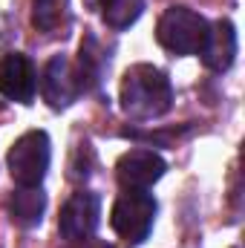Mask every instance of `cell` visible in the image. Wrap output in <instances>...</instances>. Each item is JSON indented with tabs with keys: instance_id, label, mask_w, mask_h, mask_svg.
Segmentation results:
<instances>
[{
	"instance_id": "cell-7",
	"label": "cell",
	"mask_w": 245,
	"mask_h": 248,
	"mask_svg": "<svg viewBox=\"0 0 245 248\" xmlns=\"http://www.w3.org/2000/svg\"><path fill=\"white\" fill-rule=\"evenodd\" d=\"M165 170H168V165H165V159L159 153H153V150H130L116 165V179H119L122 187L147 190L165 176Z\"/></svg>"
},
{
	"instance_id": "cell-8",
	"label": "cell",
	"mask_w": 245,
	"mask_h": 248,
	"mask_svg": "<svg viewBox=\"0 0 245 248\" xmlns=\"http://www.w3.org/2000/svg\"><path fill=\"white\" fill-rule=\"evenodd\" d=\"M35 63L23 52H6L0 58V95L17 104H32L38 81H35Z\"/></svg>"
},
{
	"instance_id": "cell-5",
	"label": "cell",
	"mask_w": 245,
	"mask_h": 248,
	"mask_svg": "<svg viewBox=\"0 0 245 248\" xmlns=\"http://www.w3.org/2000/svg\"><path fill=\"white\" fill-rule=\"evenodd\" d=\"M101 222V199L92 190H78L72 193L61 208L58 217V231L66 243H81L95 234Z\"/></svg>"
},
{
	"instance_id": "cell-4",
	"label": "cell",
	"mask_w": 245,
	"mask_h": 248,
	"mask_svg": "<svg viewBox=\"0 0 245 248\" xmlns=\"http://www.w3.org/2000/svg\"><path fill=\"white\" fill-rule=\"evenodd\" d=\"M49 159H52L49 136L44 130H29L9 147L6 165H9L12 179L20 187H41L49 170Z\"/></svg>"
},
{
	"instance_id": "cell-12",
	"label": "cell",
	"mask_w": 245,
	"mask_h": 248,
	"mask_svg": "<svg viewBox=\"0 0 245 248\" xmlns=\"http://www.w3.org/2000/svg\"><path fill=\"white\" fill-rule=\"evenodd\" d=\"M66 15V0H35L32 3V20L44 32H55Z\"/></svg>"
},
{
	"instance_id": "cell-3",
	"label": "cell",
	"mask_w": 245,
	"mask_h": 248,
	"mask_svg": "<svg viewBox=\"0 0 245 248\" xmlns=\"http://www.w3.org/2000/svg\"><path fill=\"white\" fill-rule=\"evenodd\" d=\"M156 211H159V205H156L153 193L124 187V193H119V199L110 211V225L127 246H141L153 231Z\"/></svg>"
},
{
	"instance_id": "cell-11",
	"label": "cell",
	"mask_w": 245,
	"mask_h": 248,
	"mask_svg": "<svg viewBox=\"0 0 245 248\" xmlns=\"http://www.w3.org/2000/svg\"><path fill=\"white\" fill-rule=\"evenodd\" d=\"M144 12V0H101V17L110 29L133 26Z\"/></svg>"
},
{
	"instance_id": "cell-1",
	"label": "cell",
	"mask_w": 245,
	"mask_h": 248,
	"mask_svg": "<svg viewBox=\"0 0 245 248\" xmlns=\"http://www.w3.org/2000/svg\"><path fill=\"white\" fill-rule=\"evenodd\" d=\"M173 104V84L153 63H133L122 78V110L136 122L162 119Z\"/></svg>"
},
{
	"instance_id": "cell-9",
	"label": "cell",
	"mask_w": 245,
	"mask_h": 248,
	"mask_svg": "<svg viewBox=\"0 0 245 248\" xmlns=\"http://www.w3.org/2000/svg\"><path fill=\"white\" fill-rule=\"evenodd\" d=\"M202 63L214 72H225L231 69V63L237 58V29L231 20H216L208 32V44L199 52Z\"/></svg>"
},
{
	"instance_id": "cell-6",
	"label": "cell",
	"mask_w": 245,
	"mask_h": 248,
	"mask_svg": "<svg viewBox=\"0 0 245 248\" xmlns=\"http://www.w3.org/2000/svg\"><path fill=\"white\" fill-rule=\"evenodd\" d=\"M41 93L49 101V107H55V110L69 107L84 93L81 81H78V72H75V63H69L66 55H52L46 61L44 75H41Z\"/></svg>"
},
{
	"instance_id": "cell-2",
	"label": "cell",
	"mask_w": 245,
	"mask_h": 248,
	"mask_svg": "<svg viewBox=\"0 0 245 248\" xmlns=\"http://www.w3.org/2000/svg\"><path fill=\"white\" fill-rule=\"evenodd\" d=\"M208 32L211 23L187 6H170L156 23L159 46L173 55H199L208 44Z\"/></svg>"
},
{
	"instance_id": "cell-10",
	"label": "cell",
	"mask_w": 245,
	"mask_h": 248,
	"mask_svg": "<svg viewBox=\"0 0 245 248\" xmlns=\"http://www.w3.org/2000/svg\"><path fill=\"white\" fill-rule=\"evenodd\" d=\"M44 211H46V193L41 187H20L12 193L9 199V214H12V222L20 225V228H35L41 225L44 219Z\"/></svg>"
},
{
	"instance_id": "cell-13",
	"label": "cell",
	"mask_w": 245,
	"mask_h": 248,
	"mask_svg": "<svg viewBox=\"0 0 245 248\" xmlns=\"http://www.w3.org/2000/svg\"><path fill=\"white\" fill-rule=\"evenodd\" d=\"M66 248H113L110 243H104V240H81V243H69Z\"/></svg>"
}]
</instances>
